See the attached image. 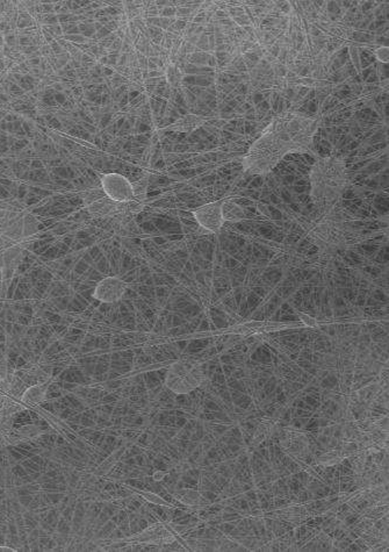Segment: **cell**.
Segmentation results:
<instances>
[{
	"mask_svg": "<svg viewBox=\"0 0 389 552\" xmlns=\"http://www.w3.org/2000/svg\"><path fill=\"white\" fill-rule=\"evenodd\" d=\"M206 380L205 368L194 359H179L167 368L165 386L176 394H190Z\"/></svg>",
	"mask_w": 389,
	"mask_h": 552,
	"instance_id": "3",
	"label": "cell"
},
{
	"mask_svg": "<svg viewBox=\"0 0 389 552\" xmlns=\"http://www.w3.org/2000/svg\"><path fill=\"white\" fill-rule=\"evenodd\" d=\"M222 202H207L192 211L195 221L202 229L212 234L219 233L222 229L223 225L226 223L223 218Z\"/></svg>",
	"mask_w": 389,
	"mask_h": 552,
	"instance_id": "5",
	"label": "cell"
},
{
	"mask_svg": "<svg viewBox=\"0 0 389 552\" xmlns=\"http://www.w3.org/2000/svg\"><path fill=\"white\" fill-rule=\"evenodd\" d=\"M99 178L101 190L110 200L120 205H128L134 202V185L127 177H124V174L110 172V174H99Z\"/></svg>",
	"mask_w": 389,
	"mask_h": 552,
	"instance_id": "4",
	"label": "cell"
},
{
	"mask_svg": "<svg viewBox=\"0 0 389 552\" xmlns=\"http://www.w3.org/2000/svg\"><path fill=\"white\" fill-rule=\"evenodd\" d=\"M344 458H345V455H344L343 451L333 450V451H329V453H324V455L320 457L317 462L322 466H333V465L340 464Z\"/></svg>",
	"mask_w": 389,
	"mask_h": 552,
	"instance_id": "12",
	"label": "cell"
},
{
	"mask_svg": "<svg viewBox=\"0 0 389 552\" xmlns=\"http://www.w3.org/2000/svg\"><path fill=\"white\" fill-rule=\"evenodd\" d=\"M317 129L319 121L306 114L287 112L273 117L243 156V171L265 176L287 155L311 152Z\"/></svg>",
	"mask_w": 389,
	"mask_h": 552,
	"instance_id": "1",
	"label": "cell"
},
{
	"mask_svg": "<svg viewBox=\"0 0 389 552\" xmlns=\"http://www.w3.org/2000/svg\"><path fill=\"white\" fill-rule=\"evenodd\" d=\"M84 204L90 214L97 218L114 216L121 212L122 206L110 200L101 188H92L84 195Z\"/></svg>",
	"mask_w": 389,
	"mask_h": 552,
	"instance_id": "6",
	"label": "cell"
},
{
	"mask_svg": "<svg viewBox=\"0 0 389 552\" xmlns=\"http://www.w3.org/2000/svg\"><path fill=\"white\" fill-rule=\"evenodd\" d=\"M222 212L226 222H240L245 219V209L236 202H223Z\"/></svg>",
	"mask_w": 389,
	"mask_h": 552,
	"instance_id": "10",
	"label": "cell"
},
{
	"mask_svg": "<svg viewBox=\"0 0 389 552\" xmlns=\"http://www.w3.org/2000/svg\"><path fill=\"white\" fill-rule=\"evenodd\" d=\"M17 550L6 545H0V552H15Z\"/></svg>",
	"mask_w": 389,
	"mask_h": 552,
	"instance_id": "15",
	"label": "cell"
},
{
	"mask_svg": "<svg viewBox=\"0 0 389 552\" xmlns=\"http://www.w3.org/2000/svg\"><path fill=\"white\" fill-rule=\"evenodd\" d=\"M164 476H165V473H162V471H157V472L155 473V476H154V478H155L156 480H162Z\"/></svg>",
	"mask_w": 389,
	"mask_h": 552,
	"instance_id": "16",
	"label": "cell"
},
{
	"mask_svg": "<svg viewBox=\"0 0 389 552\" xmlns=\"http://www.w3.org/2000/svg\"><path fill=\"white\" fill-rule=\"evenodd\" d=\"M311 199L319 209H331L340 202L349 186V170L338 156L317 157L309 172Z\"/></svg>",
	"mask_w": 389,
	"mask_h": 552,
	"instance_id": "2",
	"label": "cell"
},
{
	"mask_svg": "<svg viewBox=\"0 0 389 552\" xmlns=\"http://www.w3.org/2000/svg\"><path fill=\"white\" fill-rule=\"evenodd\" d=\"M136 539L140 543H147V544H170L176 541V535L169 526L160 523L147 528L141 534L136 536Z\"/></svg>",
	"mask_w": 389,
	"mask_h": 552,
	"instance_id": "8",
	"label": "cell"
},
{
	"mask_svg": "<svg viewBox=\"0 0 389 552\" xmlns=\"http://www.w3.org/2000/svg\"><path fill=\"white\" fill-rule=\"evenodd\" d=\"M49 382H38L31 385L22 393V403L25 407H34L47 400Z\"/></svg>",
	"mask_w": 389,
	"mask_h": 552,
	"instance_id": "9",
	"label": "cell"
},
{
	"mask_svg": "<svg viewBox=\"0 0 389 552\" xmlns=\"http://www.w3.org/2000/svg\"><path fill=\"white\" fill-rule=\"evenodd\" d=\"M181 501L188 506H198L200 503V496L194 491H188L184 493V496H181Z\"/></svg>",
	"mask_w": 389,
	"mask_h": 552,
	"instance_id": "13",
	"label": "cell"
},
{
	"mask_svg": "<svg viewBox=\"0 0 389 552\" xmlns=\"http://www.w3.org/2000/svg\"><path fill=\"white\" fill-rule=\"evenodd\" d=\"M127 289V284L119 277H106L97 284L93 291V298L104 304H114L124 297Z\"/></svg>",
	"mask_w": 389,
	"mask_h": 552,
	"instance_id": "7",
	"label": "cell"
},
{
	"mask_svg": "<svg viewBox=\"0 0 389 552\" xmlns=\"http://www.w3.org/2000/svg\"><path fill=\"white\" fill-rule=\"evenodd\" d=\"M375 57L381 63L387 64L389 62V48L387 46H382L375 50Z\"/></svg>",
	"mask_w": 389,
	"mask_h": 552,
	"instance_id": "14",
	"label": "cell"
},
{
	"mask_svg": "<svg viewBox=\"0 0 389 552\" xmlns=\"http://www.w3.org/2000/svg\"><path fill=\"white\" fill-rule=\"evenodd\" d=\"M202 124H204V120L198 115H186V117L179 119L176 124H172L171 129L181 131V133H190V131L198 129Z\"/></svg>",
	"mask_w": 389,
	"mask_h": 552,
	"instance_id": "11",
	"label": "cell"
}]
</instances>
